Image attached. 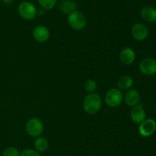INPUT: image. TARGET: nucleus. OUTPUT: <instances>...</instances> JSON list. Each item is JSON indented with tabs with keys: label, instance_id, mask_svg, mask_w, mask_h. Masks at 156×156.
<instances>
[{
	"label": "nucleus",
	"instance_id": "1",
	"mask_svg": "<svg viewBox=\"0 0 156 156\" xmlns=\"http://www.w3.org/2000/svg\"><path fill=\"white\" fill-rule=\"evenodd\" d=\"M101 105V97L98 93H88L83 101L84 110L88 114L97 113L100 110Z\"/></svg>",
	"mask_w": 156,
	"mask_h": 156
},
{
	"label": "nucleus",
	"instance_id": "2",
	"mask_svg": "<svg viewBox=\"0 0 156 156\" xmlns=\"http://www.w3.org/2000/svg\"><path fill=\"white\" fill-rule=\"evenodd\" d=\"M68 23L75 30L81 31L86 26V18L82 12L77 10L69 15Z\"/></svg>",
	"mask_w": 156,
	"mask_h": 156
},
{
	"label": "nucleus",
	"instance_id": "3",
	"mask_svg": "<svg viewBox=\"0 0 156 156\" xmlns=\"http://www.w3.org/2000/svg\"><path fill=\"white\" fill-rule=\"evenodd\" d=\"M105 102L111 107H117L121 104L123 99V94L118 88H111L105 95Z\"/></svg>",
	"mask_w": 156,
	"mask_h": 156
},
{
	"label": "nucleus",
	"instance_id": "4",
	"mask_svg": "<svg viewBox=\"0 0 156 156\" xmlns=\"http://www.w3.org/2000/svg\"><path fill=\"white\" fill-rule=\"evenodd\" d=\"M18 14L21 18L26 20H31L37 15V9L30 2H23L18 6Z\"/></svg>",
	"mask_w": 156,
	"mask_h": 156
},
{
	"label": "nucleus",
	"instance_id": "5",
	"mask_svg": "<svg viewBox=\"0 0 156 156\" xmlns=\"http://www.w3.org/2000/svg\"><path fill=\"white\" fill-rule=\"evenodd\" d=\"M44 124L38 118H32L26 124V131L32 137H38L44 132Z\"/></svg>",
	"mask_w": 156,
	"mask_h": 156
},
{
	"label": "nucleus",
	"instance_id": "6",
	"mask_svg": "<svg viewBox=\"0 0 156 156\" xmlns=\"http://www.w3.org/2000/svg\"><path fill=\"white\" fill-rule=\"evenodd\" d=\"M139 68L140 72L146 76L156 74V61L151 58H144L140 61Z\"/></svg>",
	"mask_w": 156,
	"mask_h": 156
},
{
	"label": "nucleus",
	"instance_id": "7",
	"mask_svg": "<svg viewBox=\"0 0 156 156\" xmlns=\"http://www.w3.org/2000/svg\"><path fill=\"white\" fill-rule=\"evenodd\" d=\"M155 130L156 122L152 119H146L140 123L139 127V132L143 137H149L152 136Z\"/></svg>",
	"mask_w": 156,
	"mask_h": 156
},
{
	"label": "nucleus",
	"instance_id": "8",
	"mask_svg": "<svg viewBox=\"0 0 156 156\" xmlns=\"http://www.w3.org/2000/svg\"><path fill=\"white\" fill-rule=\"evenodd\" d=\"M131 34L136 41H143L147 38L149 35V30L144 24L136 23L132 27Z\"/></svg>",
	"mask_w": 156,
	"mask_h": 156
},
{
	"label": "nucleus",
	"instance_id": "9",
	"mask_svg": "<svg viewBox=\"0 0 156 156\" xmlns=\"http://www.w3.org/2000/svg\"><path fill=\"white\" fill-rule=\"evenodd\" d=\"M146 113L144 108L142 105L138 104L133 107L130 111V118L133 122L136 124H140L143 121L146 119Z\"/></svg>",
	"mask_w": 156,
	"mask_h": 156
},
{
	"label": "nucleus",
	"instance_id": "10",
	"mask_svg": "<svg viewBox=\"0 0 156 156\" xmlns=\"http://www.w3.org/2000/svg\"><path fill=\"white\" fill-rule=\"evenodd\" d=\"M33 37L38 42H46L50 38V32L45 26L38 25L33 30Z\"/></svg>",
	"mask_w": 156,
	"mask_h": 156
},
{
	"label": "nucleus",
	"instance_id": "11",
	"mask_svg": "<svg viewBox=\"0 0 156 156\" xmlns=\"http://www.w3.org/2000/svg\"><path fill=\"white\" fill-rule=\"evenodd\" d=\"M124 100L129 106H135L140 101V93L136 89H129L125 94Z\"/></svg>",
	"mask_w": 156,
	"mask_h": 156
},
{
	"label": "nucleus",
	"instance_id": "12",
	"mask_svg": "<svg viewBox=\"0 0 156 156\" xmlns=\"http://www.w3.org/2000/svg\"><path fill=\"white\" fill-rule=\"evenodd\" d=\"M136 59V53L130 47L123 49L120 53V61L125 65H130Z\"/></svg>",
	"mask_w": 156,
	"mask_h": 156
},
{
	"label": "nucleus",
	"instance_id": "13",
	"mask_svg": "<svg viewBox=\"0 0 156 156\" xmlns=\"http://www.w3.org/2000/svg\"><path fill=\"white\" fill-rule=\"evenodd\" d=\"M78 7L79 6L77 3L73 0H62L59 5L60 12L66 15H69L75 11H77Z\"/></svg>",
	"mask_w": 156,
	"mask_h": 156
},
{
	"label": "nucleus",
	"instance_id": "14",
	"mask_svg": "<svg viewBox=\"0 0 156 156\" xmlns=\"http://www.w3.org/2000/svg\"><path fill=\"white\" fill-rule=\"evenodd\" d=\"M140 15L142 18L147 22H156V9L152 6L143 8Z\"/></svg>",
	"mask_w": 156,
	"mask_h": 156
},
{
	"label": "nucleus",
	"instance_id": "15",
	"mask_svg": "<svg viewBox=\"0 0 156 156\" xmlns=\"http://www.w3.org/2000/svg\"><path fill=\"white\" fill-rule=\"evenodd\" d=\"M133 84V80L130 76L125 75L121 76L117 81V87L120 90H128L131 89Z\"/></svg>",
	"mask_w": 156,
	"mask_h": 156
},
{
	"label": "nucleus",
	"instance_id": "16",
	"mask_svg": "<svg viewBox=\"0 0 156 156\" xmlns=\"http://www.w3.org/2000/svg\"><path fill=\"white\" fill-rule=\"evenodd\" d=\"M34 147L36 150L40 152H44L49 148L48 140L45 137L38 136L34 141Z\"/></svg>",
	"mask_w": 156,
	"mask_h": 156
},
{
	"label": "nucleus",
	"instance_id": "17",
	"mask_svg": "<svg viewBox=\"0 0 156 156\" xmlns=\"http://www.w3.org/2000/svg\"><path fill=\"white\" fill-rule=\"evenodd\" d=\"M37 2L44 10H51L57 3V0H37Z\"/></svg>",
	"mask_w": 156,
	"mask_h": 156
},
{
	"label": "nucleus",
	"instance_id": "18",
	"mask_svg": "<svg viewBox=\"0 0 156 156\" xmlns=\"http://www.w3.org/2000/svg\"><path fill=\"white\" fill-rule=\"evenodd\" d=\"M97 87V83L94 80H88L85 84V89L88 93H94Z\"/></svg>",
	"mask_w": 156,
	"mask_h": 156
},
{
	"label": "nucleus",
	"instance_id": "19",
	"mask_svg": "<svg viewBox=\"0 0 156 156\" xmlns=\"http://www.w3.org/2000/svg\"><path fill=\"white\" fill-rule=\"evenodd\" d=\"M20 152L15 147H8L3 151L2 156H19Z\"/></svg>",
	"mask_w": 156,
	"mask_h": 156
},
{
	"label": "nucleus",
	"instance_id": "20",
	"mask_svg": "<svg viewBox=\"0 0 156 156\" xmlns=\"http://www.w3.org/2000/svg\"><path fill=\"white\" fill-rule=\"evenodd\" d=\"M19 156H41L39 153L34 149H25L20 154Z\"/></svg>",
	"mask_w": 156,
	"mask_h": 156
},
{
	"label": "nucleus",
	"instance_id": "21",
	"mask_svg": "<svg viewBox=\"0 0 156 156\" xmlns=\"http://www.w3.org/2000/svg\"><path fill=\"white\" fill-rule=\"evenodd\" d=\"M2 1H3V2H4L5 4L10 5L12 4V3H13L14 0H2Z\"/></svg>",
	"mask_w": 156,
	"mask_h": 156
},
{
	"label": "nucleus",
	"instance_id": "22",
	"mask_svg": "<svg viewBox=\"0 0 156 156\" xmlns=\"http://www.w3.org/2000/svg\"><path fill=\"white\" fill-rule=\"evenodd\" d=\"M44 9H39L37 10V15H44Z\"/></svg>",
	"mask_w": 156,
	"mask_h": 156
},
{
	"label": "nucleus",
	"instance_id": "23",
	"mask_svg": "<svg viewBox=\"0 0 156 156\" xmlns=\"http://www.w3.org/2000/svg\"><path fill=\"white\" fill-rule=\"evenodd\" d=\"M155 109H156V102H155Z\"/></svg>",
	"mask_w": 156,
	"mask_h": 156
},
{
	"label": "nucleus",
	"instance_id": "24",
	"mask_svg": "<svg viewBox=\"0 0 156 156\" xmlns=\"http://www.w3.org/2000/svg\"><path fill=\"white\" fill-rule=\"evenodd\" d=\"M2 1V0H0V2H1Z\"/></svg>",
	"mask_w": 156,
	"mask_h": 156
}]
</instances>
